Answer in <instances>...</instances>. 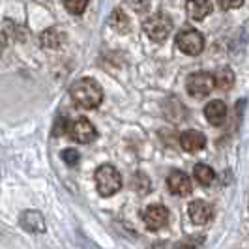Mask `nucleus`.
<instances>
[{"mask_svg": "<svg viewBox=\"0 0 249 249\" xmlns=\"http://www.w3.org/2000/svg\"><path fill=\"white\" fill-rule=\"evenodd\" d=\"M60 156H62V161H66V165H70V167H71V165H77V163H79V158H81V156H79V152L73 150V148L62 150V154H60Z\"/></svg>", "mask_w": 249, "mask_h": 249, "instance_id": "6ab92c4d", "label": "nucleus"}, {"mask_svg": "<svg viewBox=\"0 0 249 249\" xmlns=\"http://www.w3.org/2000/svg\"><path fill=\"white\" fill-rule=\"evenodd\" d=\"M144 32L152 41H163L167 39L171 30H173V23L167 15H152L148 21L144 23Z\"/></svg>", "mask_w": 249, "mask_h": 249, "instance_id": "20e7f679", "label": "nucleus"}, {"mask_svg": "<svg viewBox=\"0 0 249 249\" xmlns=\"http://www.w3.org/2000/svg\"><path fill=\"white\" fill-rule=\"evenodd\" d=\"M176 43H178V49L186 54H199L200 51L204 49V37L199 30H184L180 36L176 37Z\"/></svg>", "mask_w": 249, "mask_h": 249, "instance_id": "39448f33", "label": "nucleus"}, {"mask_svg": "<svg viewBox=\"0 0 249 249\" xmlns=\"http://www.w3.org/2000/svg\"><path fill=\"white\" fill-rule=\"evenodd\" d=\"M187 213H189V217H191L193 223L204 225L212 219L213 210L206 200H193V202L187 206Z\"/></svg>", "mask_w": 249, "mask_h": 249, "instance_id": "1a4fd4ad", "label": "nucleus"}, {"mask_svg": "<svg viewBox=\"0 0 249 249\" xmlns=\"http://www.w3.org/2000/svg\"><path fill=\"white\" fill-rule=\"evenodd\" d=\"M204 116L206 120L212 125H221L227 120V105L221 100H213L210 101L206 107H204Z\"/></svg>", "mask_w": 249, "mask_h": 249, "instance_id": "9b49d317", "label": "nucleus"}, {"mask_svg": "<svg viewBox=\"0 0 249 249\" xmlns=\"http://www.w3.org/2000/svg\"><path fill=\"white\" fill-rule=\"evenodd\" d=\"M94 180H96V187H98L101 197H112L122 187V176L118 173V169L112 167V165H101V167H98V171L94 175Z\"/></svg>", "mask_w": 249, "mask_h": 249, "instance_id": "f03ea898", "label": "nucleus"}, {"mask_svg": "<svg viewBox=\"0 0 249 249\" xmlns=\"http://www.w3.org/2000/svg\"><path fill=\"white\" fill-rule=\"evenodd\" d=\"M186 10H187V15H189L191 19L200 21V19H204L206 15H210L212 4H210V0H187Z\"/></svg>", "mask_w": 249, "mask_h": 249, "instance_id": "f8f14e48", "label": "nucleus"}, {"mask_svg": "<svg viewBox=\"0 0 249 249\" xmlns=\"http://www.w3.org/2000/svg\"><path fill=\"white\" fill-rule=\"evenodd\" d=\"M223 10H236L244 4V0H217Z\"/></svg>", "mask_w": 249, "mask_h": 249, "instance_id": "aec40b11", "label": "nucleus"}, {"mask_svg": "<svg viewBox=\"0 0 249 249\" xmlns=\"http://www.w3.org/2000/svg\"><path fill=\"white\" fill-rule=\"evenodd\" d=\"M71 98L81 109H96L103 100V92L94 79H81L71 87Z\"/></svg>", "mask_w": 249, "mask_h": 249, "instance_id": "f257e3e1", "label": "nucleus"}, {"mask_svg": "<svg viewBox=\"0 0 249 249\" xmlns=\"http://www.w3.org/2000/svg\"><path fill=\"white\" fill-rule=\"evenodd\" d=\"M111 23H112V26H114V30H118V32H127V30H129V19H127V15H125L124 12H120V10H114V12H112Z\"/></svg>", "mask_w": 249, "mask_h": 249, "instance_id": "f3484780", "label": "nucleus"}, {"mask_svg": "<svg viewBox=\"0 0 249 249\" xmlns=\"http://www.w3.org/2000/svg\"><path fill=\"white\" fill-rule=\"evenodd\" d=\"M21 225L25 227L26 231L30 232H41L45 231V223H43V217L37 212H25L21 217Z\"/></svg>", "mask_w": 249, "mask_h": 249, "instance_id": "ddd939ff", "label": "nucleus"}, {"mask_svg": "<svg viewBox=\"0 0 249 249\" xmlns=\"http://www.w3.org/2000/svg\"><path fill=\"white\" fill-rule=\"evenodd\" d=\"M68 131H70V137L73 139V141H77V142H81V144L92 142V141L96 139V135H98L94 124H92L90 120H87V118L75 120L73 124H70Z\"/></svg>", "mask_w": 249, "mask_h": 249, "instance_id": "423d86ee", "label": "nucleus"}, {"mask_svg": "<svg viewBox=\"0 0 249 249\" xmlns=\"http://www.w3.org/2000/svg\"><path fill=\"white\" fill-rule=\"evenodd\" d=\"M41 43L45 45V47H60V43H62V34L56 30V28H49L47 32H43L41 34Z\"/></svg>", "mask_w": 249, "mask_h": 249, "instance_id": "dca6fc26", "label": "nucleus"}, {"mask_svg": "<svg viewBox=\"0 0 249 249\" xmlns=\"http://www.w3.org/2000/svg\"><path fill=\"white\" fill-rule=\"evenodd\" d=\"M187 92L193 98H206L213 90V75L208 71H197L187 77Z\"/></svg>", "mask_w": 249, "mask_h": 249, "instance_id": "7ed1b4c3", "label": "nucleus"}, {"mask_svg": "<svg viewBox=\"0 0 249 249\" xmlns=\"http://www.w3.org/2000/svg\"><path fill=\"white\" fill-rule=\"evenodd\" d=\"M193 176H195V180L199 182L200 186H210L213 180H215V173H213V169L212 167H208V165H204V163L195 165V169H193Z\"/></svg>", "mask_w": 249, "mask_h": 249, "instance_id": "2eb2a0df", "label": "nucleus"}, {"mask_svg": "<svg viewBox=\"0 0 249 249\" xmlns=\"http://www.w3.org/2000/svg\"><path fill=\"white\" fill-rule=\"evenodd\" d=\"M232 85H234V71L231 68L217 70V73L213 75V87L221 88V90H229Z\"/></svg>", "mask_w": 249, "mask_h": 249, "instance_id": "4468645a", "label": "nucleus"}, {"mask_svg": "<svg viewBox=\"0 0 249 249\" xmlns=\"http://www.w3.org/2000/svg\"><path fill=\"white\" fill-rule=\"evenodd\" d=\"M169 223V210L163 204H152L144 212V225L148 231H160Z\"/></svg>", "mask_w": 249, "mask_h": 249, "instance_id": "0eeeda50", "label": "nucleus"}, {"mask_svg": "<svg viewBox=\"0 0 249 249\" xmlns=\"http://www.w3.org/2000/svg\"><path fill=\"white\" fill-rule=\"evenodd\" d=\"M204 144H206V137L200 131H197V129H186L180 135V146L186 150V152H189V154L202 150Z\"/></svg>", "mask_w": 249, "mask_h": 249, "instance_id": "9d476101", "label": "nucleus"}, {"mask_svg": "<svg viewBox=\"0 0 249 249\" xmlns=\"http://www.w3.org/2000/svg\"><path fill=\"white\" fill-rule=\"evenodd\" d=\"M66 8L70 13H75V15H81V13L87 10L88 0H64Z\"/></svg>", "mask_w": 249, "mask_h": 249, "instance_id": "a211bd4d", "label": "nucleus"}, {"mask_svg": "<svg viewBox=\"0 0 249 249\" xmlns=\"http://www.w3.org/2000/svg\"><path fill=\"white\" fill-rule=\"evenodd\" d=\"M167 186H169L173 195L186 197L191 191V180H189V176L184 171H173L167 178Z\"/></svg>", "mask_w": 249, "mask_h": 249, "instance_id": "6e6552de", "label": "nucleus"}]
</instances>
